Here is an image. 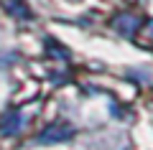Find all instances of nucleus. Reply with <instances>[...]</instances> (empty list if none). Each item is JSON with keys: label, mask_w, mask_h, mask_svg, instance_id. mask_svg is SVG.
I'll use <instances>...</instances> for the list:
<instances>
[{"label": "nucleus", "mask_w": 153, "mask_h": 150, "mask_svg": "<svg viewBox=\"0 0 153 150\" xmlns=\"http://www.w3.org/2000/svg\"><path fill=\"white\" fill-rule=\"evenodd\" d=\"M115 28L123 33H133V31H138V18L135 16H120L115 21Z\"/></svg>", "instance_id": "1"}]
</instances>
